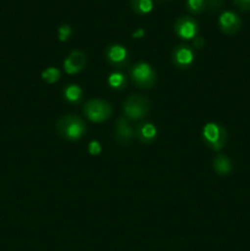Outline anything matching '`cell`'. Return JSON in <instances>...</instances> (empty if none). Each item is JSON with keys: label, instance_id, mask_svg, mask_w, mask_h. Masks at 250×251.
I'll return each instance as SVG.
<instances>
[{"label": "cell", "instance_id": "cell-1", "mask_svg": "<svg viewBox=\"0 0 250 251\" xmlns=\"http://www.w3.org/2000/svg\"><path fill=\"white\" fill-rule=\"evenodd\" d=\"M56 132L60 137L68 141H78L87 132V126L82 118L75 114H68L61 117L56 123Z\"/></svg>", "mask_w": 250, "mask_h": 251}, {"label": "cell", "instance_id": "cell-2", "mask_svg": "<svg viewBox=\"0 0 250 251\" xmlns=\"http://www.w3.org/2000/svg\"><path fill=\"white\" fill-rule=\"evenodd\" d=\"M151 103L145 96L131 95L123 103V112L129 122H139L147 117Z\"/></svg>", "mask_w": 250, "mask_h": 251}, {"label": "cell", "instance_id": "cell-3", "mask_svg": "<svg viewBox=\"0 0 250 251\" xmlns=\"http://www.w3.org/2000/svg\"><path fill=\"white\" fill-rule=\"evenodd\" d=\"M130 78L137 88L150 90L156 85L157 74L149 63L139 61L130 69Z\"/></svg>", "mask_w": 250, "mask_h": 251}, {"label": "cell", "instance_id": "cell-4", "mask_svg": "<svg viewBox=\"0 0 250 251\" xmlns=\"http://www.w3.org/2000/svg\"><path fill=\"white\" fill-rule=\"evenodd\" d=\"M202 140L213 151H221L228 141V132L225 126L217 123H207L202 129Z\"/></svg>", "mask_w": 250, "mask_h": 251}, {"label": "cell", "instance_id": "cell-5", "mask_svg": "<svg viewBox=\"0 0 250 251\" xmlns=\"http://www.w3.org/2000/svg\"><path fill=\"white\" fill-rule=\"evenodd\" d=\"M83 115L92 123H103L113 114V108L109 102L104 100L93 98L86 102L82 108Z\"/></svg>", "mask_w": 250, "mask_h": 251}, {"label": "cell", "instance_id": "cell-6", "mask_svg": "<svg viewBox=\"0 0 250 251\" xmlns=\"http://www.w3.org/2000/svg\"><path fill=\"white\" fill-rule=\"evenodd\" d=\"M104 58L108 65L115 69H124L130 63V54L124 46L119 43H112L107 46L104 50Z\"/></svg>", "mask_w": 250, "mask_h": 251}, {"label": "cell", "instance_id": "cell-7", "mask_svg": "<svg viewBox=\"0 0 250 251\" xmlns=\"http://www.w3.org/2000/svg\"><path fill=\"white\" fill-rule=\"evenodd\" d=\"M174 32L184 41L194 39L199 33V24L190 16H180L174 24Z\"/></svg>", "mask_w": 250, "mask_h": 251}, {"label": "cell", "instance_id": "cell-8", "mask_svg": "<svg viewBox=\"0 0 250 251\" xmlns=\"http://www.w3.org/2000/svg\"><path fill=\"white\" fill-rule=\"evenodd\" d=\"M172 61L178 69H189L195 61V53L185 44H179L172 50Z\"/></svg>", "mask_w": 250, "mask_h": 251}, {"label": "cell", "instance_id": "cell-9", "mask_svg": "<svg viewBox=\"0 0 250 251\" xmlns=\"http://www.w3.org/2000/svg\"><path fill=\"white\" fill-rule=\"evenodd\" d=\"M218 24H220L221 31L228 36H233V34L238 33L242 28V19L238 14L233 11H223L220 15L218 19Z\"/></svg>", "mask_w": 250, "mask_h": 251}, {"label": "cell", "instance_id": "cell-10", "mask_svg": "<svg viewBox=\"0 0 250 251\" xmlns=\"http://www.w3.org/2000/svg\"><path fill=\"white\" fill-rule=\"evenodd\" d=\"M135 136V130L125 117H119L115 122L114 139L119 145H129Z\"/></svg>", "mask_w": 250, "mask_h": 251}, {"label": "cell", "instance_id": "cell-11", "mask_svg": "<svg viewBox=\"0 0 250 251\" xmlns=\"http://www.w3.org/2000/svg\"><path fill=\"white\" fill-rule=\"evenodd\" d=\"M87 64L86 54L81 50H74L64 60V70L68 75L78 74Z\"/></svg>", "mask_w": 250, "mask_h": 251}, {"label": "cell", "instance_id": "cell-12", "mask_svg": "<svg viewBox=\"0 0 250 251\" xmlns=\"http://www.w3.org/2000/svg\"><path fill=\"white\" fill-rule=\"evenodd\" d=\"M135 137L145 145L153 144L154 140L157 139V127L149 122L140 123L135 127Z\"/></svg>", "mask_w": 250, "mask_h": 251}, {"label": "cell", "instance_id": "cell-13", "mask_svg": "<svg viewBox=\"0 0 250 251\" xmlns=\"http://www.w3.org/2000/svg\"><path fill=\"white\" fill-rule=\"evenodd\" d=\"M63 97L70 104H78L83 100V90L76 83H70L63 88Z\"/></svg>", "mask_w": 250, "mask_h": 251}, {"label": "cell", "instance_id": "cell-14", "mask_svg": "<svg viewBox=\"0 0 250 251\" xmlns=\"http://www.w3.org/2000/svg\"><path fill=\"white\" fill-rule=\"evenodd\" d=\"M213 169L221 176H225L233 172V163L225 154H218L212 162Z\"/></svg>", "mask_w": 250, "mask_h": 251}, {"label": "cell", "instance_id": "cell-15", "mask_svg": "<svg viewBox=\"0 0 250 251\" xmlns=\"http://www.w3.org/2000/svg\"><path fill=\"white\" fill-rule=\"evenodd\" d=\"M108 85L115 91L124 90L127 85L126 76H125V74L120 73V71H114V73L108 76Z\"/></svg>", "mask_w": 250, "mask_h": 251}, {"label": "cell", "instance_id": "cell-16", "mask_svg": "<svg viewBox=\"0 0 250 251\" xmlns=\"http://www.w3.org/2000/svg\"><path fill=\"white\" fill-rule=\"evenodd\" d=\"M131 9L139 15H146L153 9V0H130Z\"/></svg>", "mask_w": 250, "mask_h": 251}, {"label": "cell", "instance_id": "cell-17", "mask_svg": "<svg viewBox=\"0 0 250 251\" xmlns=\"http://www.w3.org/2000/svg\"><path fill=\"white\" fill-rule=\"evenodd\" d=\"M60 70L58 68L50 66V68L43 70V73H42V80L47 83H55L60 80Z\"/></svg>", "mask_w": 250, "mask_h": 251}, {"label": "cell", "instance_id": "cell-18", "mask_svg": "<svg viewBox=\"0 0 250 251\" xmlns=\"http://www.w3.org/2000/svg\"><path fill=\"white\" fill-rule=\"evenodd\" d=\"M206 0H186V10L191 14H200L206 9Z\"/></svg>", "mask_w": 250, "mask_h": 251}, {"label": "cell", "instance_id": "cell-19", "mask_svg": "<svg viewBox=\"0 0 250 251\" xmlns=\"http://www.w3.org/2000/svg\"><path fill=\"white\" fill-rule=\"evenodd\" d=\"M71 36H73V28L70 27V25L63 24L58 28V38L60 42L69 41Z\"/></svg>", "mask_w": 250, "mask_h": 251}, {"label": "cell", "instance_id": "cell-20", "mask_svg": "<svg viewBox=\"0 0 250 251\" xmlns=\"http://www.w3.org/2000/svg\"><path fill=\"white\" fill-rule=\"evenodd\" d=\"M100 152H102V146H100V142L93 140L88 144V153L91 156H98V154H100Z\"/></svg>", "mask_w": 250, "mask_h": 251}, {"label": "cell", "instance_id": "cell-21", "mask_svg": "<svg viewBox=\"0 0 250 251\" xmlns=\"http://www.w3.org/2000/svg\"><path fill=\"white\" fill-rule=\"evenodd\" d=\"M234 4L243 11H250V0H234Z\"/></svg>", "mask_w": 250, "mask_h": 251}, {"label": "cell", "instance_id": "cell-22", "mask_svg": "<svg viewBox=\"0 0 250 251\" xmlns=\"http://www.w3.org/2000/svg\"><path fill=\"white\" fill-rule=\"evenodd\" d=\"M222 2H223V0H207V1H206V4H207L208 9L216 11V10L220 9V7L222 6Z\"/></svg>", "mask_w": 250, "mask_h": 251}, {"label": "cell", "instance_id": "cell-23", "mask_svg": "<svg viewBox=\"0 0 250 251\" xmlns=\"http://www.w3.org/2000/svg\"><path fill=\"white\" fill-rule=\"evenodd\" d=\"M203 46H205V39L202 38V37L200 36H196L195 38L193 39V47L195 49H201L203 48Z\"/></svg>", "mask_w": 250, "mask_h": 251}, {"label": "cell", "instance_id": "cell-24", "mask_svg": "<svg viewBox=\"0 0 250 251\" xmlns=\"http://www.w3.org/2000/svg\"><path fill=\"white\" fill-rule=\"evenodd\" d=\"M145 34H146V32H145L144 28H137L136 31L132 33V37H134V38H142V37H145Z\"/></svg>", "mask_w": 250, "mask_h": 251}]
</instances>
